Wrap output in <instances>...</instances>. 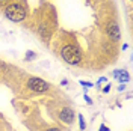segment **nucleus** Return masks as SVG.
I'll use <instances>...</instances> for the list:
<instances>
[{"instance_id":"f257e3e1","label":"nucleus","mask_w":133,"mask_h":131,"mask_svg":"<svg viewBox=\"0 0 133 131\" xmlns=\"http://www.w3.org/2000/svg\"><path fill=\"white\" fill-rule=\"evenodd\" d=\"M45 14L41 15V20L38 21V33L44 41H47L51 33H53V29L56 26V14H55V8L51 5H47L45 6Z\"/></svg>"},{"instance_id":"f03ea898","label":"nucleus","mask_w":133,"mask_h":131,"mask_svg":"<svg viewBox=\"0 0 133 131\" xmlns=\"http://www.w3.org/2000/svg\"><path fill=\"white\" fill-rule=\"evenodd\" d=\"M61 57L65 60L70 65H79L83 60V53L82 48L79 47V44L76 42V39H68L65 44H62L61 47Z\"/></svg>"},{"instance_id":"7ed1b4c3","label":"nucleus","mask_w":133,"mask_h":131,"mask_svg":"<svg viewBox=\"0 0 133 131\" xmlns=\"http://www.w3.org/2000/svg\"><path fill=\"white\" fill-rule=\"evenodd\" d=\"M27 3H24L23 0H20V2H12V3H9L8 6L5 8V17L11 20V21H14V23H20V21H23L26 17H27Z\"/></svg>"},{"instance_id":"20e7f679","label":"nucleus","mask_w":133,"mask_h":131,"mask_svg":"<svg viewBox=\"0 0 133 131\" xmlns=\"http://www.w3.org/2000/svg\"><path fill=\"white\" fill-rule=\"evenodd\" d=\"M27 88L33 92H38V93H41V92H47L50 89V84L47 82H44L42 78H38V77H32V78H29V82H27Z\"/></svg>"},{"instance_id":"39448f33","label":"nucleus","mask_w":133,"mask_h":131,"mask_svg":"<svg viewBox=\"0 0 133 131\" xmlns=\"http://www.w3.org/2000/svg\"><path fill=\"white\" fill-rule=\"evenodd\" d=\"M74 112H73V108H70V107H65V108H62V112L59 113V118H61V121L65 123H71L74 121Z\"/></svg>"},{"instance_id":"423d86ee","label":"nucleus","mask_w":133,"mask_h":131,"mask_svg":"<svg viewBox=\"0 0 133 131\" xmlns=\"http://www.w3.org/2000/svg\"><path fill=\"white\" fill-rule=\"evenodd\" d=\"M106 32L114 39H119V29H118V24H116L115 21H109L108 26H106Z\"/></svg>"},{"instance_id":"0eeeda50","label":"nucleus","mask_w":133,"mask_h":131,"mask_svg":"<svg viewBox=\"0 0 133 131\" xmlns=\"http://www.w3.org/2000/svg\"><path fill=\"white\" fill-rule=\"evenodd\" d=\"M33 57H36V54H35L33 51H27V53H26V59H27V60H33Z\"/></svg>"},{"instance_id":"6e6552de","label":"nucleus","mask_w":133,"mask_h":131,"mask_svg":"<svg viewBox=\"0 0 133 131\" xmlns=\"http://www.w3.org/2000/svg\"><path fill=\"white\" fill-rule=\"evenodd\" d=\"M79 122H80V130H85V119L82 115H79Z\"/></svg>"},{"instance_id":"1a4fd4ad","label":"nucleus","mask_w":133,"mask_h":131,"mask_svg":"<svg viewBox=\"0 0 133 131\" xmlns=\"http://www.w3.org/2000/svg\"><path fill=\"white\" fill-rule=\"evenodd\" d=\"M80 84H82V86H86V88H92V84L88 83V82H80Z\"/></svg>"},{"instance_id":"9d476101","label":"nucleus","mask_w":133,"mask_h":131,"mask_svg":"<svg viewBox=\"0 0 133 131\" xmlns=\"http://www.w3.org/2000/svg\"><path fill=\"white\" fill-rule=\"evenodd\" d=\"M85 101H86V103H88V104H92V99L89 98V97H88V95H85Z\"/></svg>"},{"instance_id":"9b49d317","label":"nucleus","mask_w":133,"mask_h":131,"mask_svg":"<svg viewBox=\"0 0 133 131\" xmlns=\"http://www.w3.org/2000/svg\"><path fill=\"white\" fill-rule=\"evenodd\" d=\"M100 131H110V130H109L106 125H101V127H100Z\"/></svg>"},{"instance_id":"f8f14e48","label":"nucleus","mask_w":133,"mask_h":131,"mask_svg":"<svg viewBox=\"0 0 133 131\" xmlns=\"http://www.w3.org/2000/svg\"><path fill=\"white\" fill-rule=\"evenodd\" d=\"M11 0H0V6H3V5H6V3H9Z\"/></svg>"},{"instance_id":"ddd939ff","label":"nucleus","mask_w":133,"mask_h":131,"mask_svg":"<svg viewBox=\"0 0 133 131\" xmlns=\"http://www.w3.org/2000/svg\"><path fill=\"white\" fill-rule=\"evenodd\" d=\"M109 90H110V84H108V86L103 89V92H109Z\"/></svg>"},{"instance_id":"4468645a","label":"nucleus","mask_w":133,"mask_h":131,"mask_svg":"<svg viewBox=\"0 0 133 131\" xmlns=\"http://www.w3.org/2000/svg\"><path fill=\"white\" fill-rule=\"evenodd\" d=\"M47 131H61V130H58V128H50V130H47Z\"/></svg>"}]
</instances>
